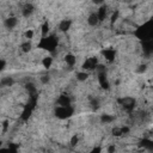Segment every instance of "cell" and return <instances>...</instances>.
<instances>
[{"mask_svg":"<svg viewBox=\"0 0 153 153\" xmlns=\"http://www.w3.org/2000/svg\"><path fill=\"white\" fill-rule=\"evenodd\" d=\"M0 82H1V86L5 87V86H12L14 81H13V79H12L11 76H4Z\"/></svg>","mask_w":153,"mask_h":153,"instance_id":"obj_20","label":"cell"},{"mask_svg":"<svg viewBox=\"0 0 153 153\" xmlns=\"http://www.w3.org/2000/svg\"><path fill=\"white\" fill-rule=\"evenodd\" d=\"M63 60H65V62H66L69 67H73V66L76 63V57H75V55H74V54H72V53L66 54V55H65V57H63Z\"/></svg>","mask_w":153,"mask_h":153,"instance_id":"obj_13","label":"cell"},{"mask_svg":"<svg viewBox=\"0 0 153 153\" xmlns=\"http://www.w3.org/2000/svg\"><path fill=\"white\" fill-rule=\"evenodd\" d=\"M152 54H153V47H152Z\"/></svg>","mask_w":153,"mask_h":153,"instance_id":"obj_35","label":"cell"},{"mask_svg":"<svg viewBox=\"0 0 153 153\" xmlns=\"http://www.w3.org/2000/svg\"><path fill=\"white\" fill-rule=\"evenodd\" d=\"M33 35H35V32H33V30H32V29H27V30L25 31V33H24L25 38H27L29 41L33 38Z\"/></svg>","mask_w":153,"mask_h":153,"instance_id":"obj_24","label":"cell"},{"mask_svg":"<svg viewBox=\"0 0 153 153\" xmlns=\"http://www.w3.org/2000/svg\"><path fill=\"white\" fill-rule=\"evenodd\" d=\"M103 1H104V0H92V2H93V4H96V5H102V4H103Z\"/></svg>","mask_w":153,"mask_h":153,"instance_id":"obj_34","label":"cell"},{"mask_svg":"<svg viewBox=\"0 0 153 153\" xmlns=\"http://www.w3.org/2000/svg\"><path fill=\"white\" fill-rule=\"evenodd\" d=\"M71 26H72V20L71 19H63L59 24V30L61 32H67L71 29Z\"/></svg>","mask_w":153,"mask_h":153,"instance_id":"obj_9","label":"cell"},{"mask_svg":"<svg viewBox=\"0 0 153 153\" xmlns=\"http://www.w3.org/2000/svg\"><path fill=\"white\" fill-rule=\"evenodd\" d=\"M118 16H120V12H118V11H115V12L111 14V19H110L111 25H114V24H115V22L118 19Z\"/></svg>","mask_w":153,"mask_h":153,"instance_id":"obj_26","label":"cell"},{"mask_svg":"<svg viewBox=\"0 0 153 153\" xmlns=\"http://www.w3.org/2000/svg\"><path fill=\"white\" fill-rule=\"evenodd\" d=\"M118 103L120 105L127 111V112H131L135 108V104H136V100L133 98V97H123V98H120L118 99Z\"/></svg>","mask_w":153,"mask_h":153,"instance_id":"obj_4","label":"cell"},{"mask_svg":"<svg viewBox=\"0 0 153 153\" xmlns=\"http://www.w3.org/2000/svg\"><path fill=\"white\" fill-rule=\"evenodd\" d=\"M90 105L92 106V109H93V110H97V109L99 108V100H98L97 98H93V99L91 100Z\"/></svg>","mask_w":153,"mask_h":153,"instance_id":"obj_27","label":"cell"},{"mask_svg":"<svg viewBox=\"0 0 153 153\" xmlns=\"http://www.w3.org/2000/svg\"><path fill=\"white\" fill-rule=\"evenodd\" d=\"M5 67H6V61H5L4 59H1V60H0V71H4Z\"/></svg>","mask_w":153,"mask_h":153,"instance_id":"obj_30","label":"cell"},{"mask_svg":"<svg viewBox=\"0 0 153 153\" xmlns=\"http://www.w3.org/2000/svg\"><path fill=\"white\" fill-rule=\"evenodd\" d=\"M152 47H153V39L142 42V51L145 53V55H151L152 54Z\"/></svg>","mask_w":153,"mask_h":153,"instance_id":"obj_12","label":"cell"},{"mask_svg":"<svg viewBox=\"0 0 153 153\" xmlns=\"http://www.w3.org/2000/svg\"><path fill=\"white\" fill-rule=\"evenodd\" d=\"M97 79H98V82H99V85H100L102 88H104V90H109L110 88V84H109V80L106 78V71L105 69L98 71Z\"/></svg>","mask_w":153,"mask_h":153,"instance_id":"obj_6","label":"cell"},{"mask_svg":"<svg viewBox=\"0 0 153 153\" xmlns=\"http://www.w3.org/2000/svg\"><path fill=\"white\" fill-rule=\"evenodd\" d=\"M97 16L99 18V22H104L106 19V16H108V6L106 5H102L97 12Z\"/></svg>","mask_w":153,"mask_h":153,"instance_id":"obj_11","label":"cell"},{"mask_svg":"<svg viewBox=\"0 0 153 153\" xmlns=\"http://www.w3.org/2000/svg\"><path fill=\"white\" fill-rule=\"evenodd\" d=\"M49 27H50V25H49L48 22H44V23L42 24V26H41V33H42V37H44V36L48 35V32H49V30H50Z\"/></svg>","mask_w":153,"mask_h":153,"instance_id":"obj_21","label":"cell"},{"mask_svg":"<svg viewBox=\"0 0 153 153\" xmlns=\"http://www.w3.org/2000/svg\"><path fill=\"white\" fill-rule=\"evenodd\" d=\"M97 66H98V59H97V57H87V59L84 61L81 68H82L84 71H86V72H90V71L96 69Z\"/></svg>","mask_w":153,"mask_h":153,"instance_id":"obj_5","label":"cell"},{"mask_svg":"<svg viewBox=\"0 0 153 153\" xmlns=\"http://www.w3.org/2000/svg\"><path fill=\"white\" fill-rule=\"evenodd\" d=\"M51 65H53V57H51V56H45V57H43V60H42V66H43L45 69H49V68L51 67Z\"/></svg>","mask_w":153,"mask_h":153,"instance_id":"obj_18","label":"cell"},{"mask_svg":"<svg viewBox=\"0 0 153 153\" xmlns=\"http://www.w3.org/2000/svg\"><path fill=\"white\" fill-rule=\"evenodd\" d=\"M106 151H108L109 153H111V152H115V151H116V147H115L114 145H111V146H109V147H108V149H106Z\"/></svg>","mask_w":153,"mask_h":153,"instance_id":"obj_32","label":"cell"},{"mask_svg":"<svg viewBox=\"0 0 153 153\" xmlns=\"http://www.w3.org/2000/svg\"><path fill=\"white\" fill-rule=\"evenodd\" d=\"M87 23L90 26H97L100 22H99V18L97 16V13H91L88 17H87Z\"/></svg>","mask_w":153,"mask_h":153,"instance_id":"obj_14","label":"cell"},{"mask_svg":"<svg viewBox=\"0 0 153 153\" xmlns=\"http://www.w3.org/2000/svg\"><path fill=\"white\" fill-rule=\"evenodd\" d=\"M59 39L55 35H47L41 38V41L37 43V48L47 50L48 53H54L57 48Z\"/></svg>","mask_w":153,"mask_h":153,"instance_id":"obj_2","label":"cell"},{"mask_svg":"<svg viewBox=\"0 0 153 153\" xmlns=\"http://www.w3.org/2000/svg\"><path fill=\"white\" fill-rule=\"evenodd\" d=\"M92 152H93V153H99V152H102V148H100V147H94V148L92 149Z\"/></svg>","mask_w":153,"mask_h":153,"instance_id":"obj_33","label":"cell"},{"mask_svg":"<svg viewBox=\"0 0 153 153\" xmlns=\"http://www.w3.org/2000/svg\"><path fill=\"white\" fill-rule=\"evenodd\" d=\"M56 104L60 105V106L71 105V98H69L67 94H61V96H59V98H57V100H56Z\"/></svg>","mask_w":153,"mask_h":153,"instance_id":"obj_10","label":"cell"},{"mask_svg":"<svg viewBox=\"0 0 153 153\" xmlns=\"http://www.w3.org/2000/svg\"><path fill=\"white\" fill-rule=\"evenodd\" d=\"M134 35L141 42L153 39V19H149L137 26V29L134 31Z\"/></svg>","mask_w":153,"mask_h":153,"instance_id":"obj_1","label":"cell"},{"mask_svg":"<svg viewBox=\"0 0 153 153\" xmlns=\"http://www.w3.org/2000/svg\"><path fill=\"white\" fill-rule=\"evenodd\" d=\"M31 48H32V44L30 43L29 39H27L26 42H23V43L20 44V49H22L23 53H29V51H31Z\"/></svg>","mask_w":153,"mask_h":153,"instance_id":"obj_19","label":"cell"},{"mask_svg":"<svg viewBox=\"0 0 153 153\" xmlns=\"http://www.w3.org/2000/svg\"><path fill=\"white\" fill-rule=\"evenodd\" d=\"M39 79H41V82H42V84H48V82L50 81V76H49V75H47V74L42 75Z\"/></svg>","mask_w":153,"mask_h":153,"instance_id":"obj_28","label":"cell"},{"mask_svg":"<svg viewBox=\"0 0 153 153\" xmlns=\"http://www.w3.org/2000/svg\"><path fill=\"white\" fill-rule=\"evenodd\" d=\"M112 121H115V116L109 115V114H103V115H100V122H102V123H111Z\"/></svg>","mask_w":153,"mask_h":153,"instance_id":"obj_17","label":"cell"},{"mask_svg":"<svg viewBox=\"0 0 153 153\" xmlns=\"http://www.w3.org/2000/svg\"><path fill=\"white\" fill-rule=\"evenodd\" d=\"M102 55L104 56V59L109 62H112L116 57V50L112 49V48H106V49H103L102 50Z\"/></svg>","mask_w":153,"mask_h":153,"instance_id":"obj_7","label":"cell"},{"mask_svg":"<svg viewBox=\"0 0 153 153\" xmlns=\"http://www.w3.org/2000/svg\"><path fill=\"white\" fill-rule=\"evenodd\" d=\"M7 127H8V121H4L2 122V131L4 133L7 130Z\"/></svg>","mask_w":153,"mask_h":153,"instance_id":"obj_31","label":"cell"},{"mask_svg":"<svg viewBox=\"0 0 153 153\" xmlns=\"http://www.w3.org/2000/svg\"><path fill=\"white\" fill-rule=\"evenodd\" d=\"M87 78H88V72H86V71L76 73V80H79V81H85V80H87Z\"/></svg>","mask_w":153,"mask_h":153,"instance_id":"obj_22","label":"cell"},{"mask_svg":"<svg viewBox=\"0 0 153 153\" xmlns=\"http://www.w3.org/2000/svg\"><path fill=\"white\" fill-rule=\"evenodd\" d=\"M141 147H143L145 149H149V151H153V141L152 140H148V139H143L140 141L139 143Z\"/></svg>","mask_w":153,"mask_h":153,"instance_id":"obj_16","label":"cell"},{"mask_svg":"<svg viewBox=\"0 0 153 153\" xmlns=\"http://www.w3.org/2000/svg\"><path fill=\"white\" fill-rule=\"evenodd\" d=\"M146 69H147V66H146V65H140V66L137 67L136 72H137V73H140V74H142V73H145V72H146Z\"/></svg>","mask_w":153,"mask_h":153,"instance_id":"obj_29","label":"cell"},{"mask_svg":"<svg viewBox=\"0 0 153 153\" xmlns=\"http://www.w3.org/2000/svg\"><path fill=\"white\" fill-rule=\"evenodd\" d=\"M33 11H35V6H33L32 4H30V2H27V4H25V5L23 6V8H22V14H23L25 18H29V17L33 13Z\"/></svg>","mask_w":153,"mask_h":153,"instance_id":"obj_8","label":"cell"},{"mask_svg":"<svg viewBox=\"0 0 153 153\" xmlns=\"http://www.w3.org/2000/svg\"><path fill=\"white\" fill-rule=\"evenodd\" d=\"M54 114L59 120H67L74 114V108L72 105H67V106H60L59 105L55 109Z\"/></svg>","mask_w":153,"mask_h":153,"instance_id":"obj_3","label":"cell"},{"mask_svg":"<svg viewBox=\"0 0 153 153\" xmlns=\"http://www.w3.org/2000/svg\"><path fill=\"white\" fill-rule=\"evenodd\" d=\"M17 23H18V20H17L16 17H8V18H6L5 22H4V24H5V26H6L7 29H13V27L17 25Z\"/></svg>","mask_w":153,"mask_h":153,"instance_id":"obj_15","label":"cell"},{"mask_svg":"<svg viewBox=\"0 0 153 153\" xmlns=\"http://www.w3.org/2000/svg\"><path fill=\"white\" fill-rule=\"evenodd\" d=\"M111 131H112V135H114V136H117V137L124 135V134H123V130H122V127H115V128H112Z\"/></svg>","mask_w":153,"mask_h":153,"instance_id":"obj_23","label":"cell"},{"mask_svg":"<svg viewBox=\"0 0 153 153\" xmlns=\"http://www.w3.org/2000/svg\"><path fill=\"white\" fill-rule=\"evenodd\" d=\"M78 142H79V136L75 134V135H73V136L71 137L69 143H71V146H72V147H75V146L78 145Z\"/></svg>","mask_w":153,"mask_h":153,"instance_id":"obj_25","label":"cell"}]
</instances>
